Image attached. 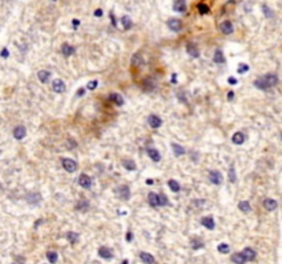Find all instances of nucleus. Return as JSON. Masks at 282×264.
<instances>
[{"label": "nucleus", "instance_id": "nucleus-24", "mask_svg": "<svg viewBox=\"0 0 282 264\" xmlns=\"http://www.w3.org/2000/svg\"><path fill=\"white\" fill-rule=\"evenodd\" d=\"M255 85L259 89H268V85L266 84V81H264V79L263 77H260V79H257V80H255Z\"/></svg>", "mask_w": 282, "mask_h": 264}, {"label": "nucleus", "instance_id": "nucleus-52", "mask_svg": "<svg viewBox=\"0 0 282 264\" xmlns=\"http://www.w3.org/2000/svg\"><path fill=\"white\" fill-rule=\"evenodd\" d=\"M146 183H147V184H152L153 180H152V179H147V180H146Z\"/></svg>", "mask_w": 282, "mask_h": 264}, {"label": "nucleus", "instance_id": "nucleus-36", "mask_svg": "<svg viewBox=\"0 0 282 264\" xmlns=\"http://www.w3.org/2000/svg\"><path fill=\"white\" fill-rule=\"evenodd\" d=\"M217 250H219L220 253H229L230 248H229V245H227V243H220L219 246H217Z\"/></svg>", "mask_w": 282, "mask_h": 264}, {"label": "nucleus", "instance_id": "nucleus-25", "mask_svg": "<svg viewBox=\"0 0 282 264\" xmlns=\"http://www.w3.org/2000/svg\"><path fill=\"white\" fill-rule=\"evenodd\" d=\"M143 63V59H142V55L140 54H135L134 56H132V66H135V68H138V66H140Z\"/></svg>", "mask_w": 282, "mask_h": 264}, {"label": "nucleus", "instance_id": "nucleus-2", "mask_svg": "<svg viewBox=\"0 0 282 264\" xmlns=\"http://www.w3.org/2000/svg\"><path fill=\"white\" fill-rule=\"evenodd\" d=\"M26 136V129H25V127H22V125H18V127L14 128V138L18 140L24 139V138Z\"/></svg>", "mask_w": 282, "mask_h": 264}, {"label": "nucleus", "instance_id": "nucleus-37", "mask_svg": "<svg viewBox=\"0 0 282 264\" xmlns=\"http://www.w3.org/2000/svg\"><path fill=\"white\" fill-rule=\"evenodd\" d=\"M68 239L72 243H76L79 241V235L76 234V232H69V234H68Z\"/></svg>", "mask_w": 282, "mask_h": 264}, {"label": "nucleus", "instance_id": "nucleus-44", "mask_svg": "<svg viewBox=\"0 0 282 264\" xmlns=\"http://www.w3.org/2000/svg\"><path fill=\"white\" fill-rule=\"evenodd\" d=\"M0 56L7 58V56H8V50H7V48H3V50H2V52H0Z\"/></svg>", "mask_w": 282, "mask_h": 264}, {"label": "nucleus", "instance_id": "nucleus-22", "mask_svg": "<svg viewBox=\"0 0 282 264\" xmlns=\"http://www.w3.org/2000/svg\"><path fill=\"white\" fill-rule=\"evenodd\" d=\"M110 101H113L116 105H119V106H121L123 103H124V99H123V96L120 95V94H110Z\"/></svg>", "mask_w": 282, "mask_h": 264}, {"label": "nucleus", "instance_id": "nucleus-48", "mask_svg": "<svg viewBox=\"0 0 282 264\" xmlns=\"http://www.w3.org/2000/svg\"><path fill=\"white\" fill-rule=\"evenodd\" d=\"M229 83H230V84H237V79L230 77V79H229Z\"/></svg>", "mask_w": 282, "mask_h": 264}, {"label": "nucleus", "instance_id": "nucleus-50", "mask_svg": "<svg viewBox=\"0 0 282 264\" xmlns=\"http://www.w3.org/2000/svg\"><path fill=\"white\" fill-rule=\"evenodd\" d=\"M233 98H234V92H233V91H230V92H229V99H230V101H231Z\"/></svg>", "mask_w": 282, "mask_h": 264}, {"label": "nucleus", "instance_id": "nucleus-35", "mask_svg": "<svg viewBox=\"0 0 282 264\" xmlns=\"http://www.w3.org/2000/svg\"><path fill=\"white\" fill-rule=\"evenodd\" d=\"M198 11L201 12V14H208V12H209V7L206 6V4H204V3H200L198 4Z\"/></svg>", "mask_w": 282, "mask_h": 264}, {"label": "nucleus", "instance_id": "nucleus-34", "mask_svg": "<svg viewBox=\"0 0 282 264\" xmlns=\"http://www.w3.org/2000/svg\"><path fill=\"white\" fill-rule=\"evenodd\" d=\"M47 259L50 263H56L58 261V255L55 252H48L47 253Z\"/></svg>", "mask_w": 282, "mask_h": 264}, {"label": "nucleus", "instance_id": "nucleus-41", "mask_svg": "<svg viewBox=\"0 0 282 264\" xmlns=\"http://www.w3.org/2000/svg\"><path fill=\"white\" fill-rule=\"evenodd\" d=\"M96 85H98V81H96V80H91L88 83V85H87V88H88V89H95Z\"/></svg>", "mask_w": 282, "mask_h": 264}, {"label": "nucleus", "instance_id": "nucleus-27", "mask_svg": "<svg viewBox=\"0 0 282 264\" xmlns=\"http://www.w3.org/2000/svg\"><path fill=\"white\" fill-rule=\"evenodd\" d=\"M123 165H124V168L128 169V171H135V169H136L135 162L134 161H131V160H124L123 161Z\"/></svg>", "mask_w": 282, "mask_h": 264}, {"label": "nucleus", "instance_id": "nucleus-46", "mask_svg": "<svg viewBox=\"0 0 282 264\" xmlns=\"http://www.w3.org/2000/svg\"><path fill=\"white\" fill-rule=\"evenodd\" d=\"M125 239H127L128 242H129V241L132 239V234H131V232H127V235H125Z\"/></svg>", "mask_w": 282, "mask_h": 264}, {"label": "nucleus", "instance_id": "nucleus-12", "mask_svg": "<svg viewBox=\"0 0 282 264\" xmlns=\"http://www.w3.org/2000/svg\"><path fill=\"white\" fill-rule=\"evenodd\" d=\"M201 224L204 226L205 229L208 230H213L215 229V220L212 217H202L201 219Z\"/></svg>", "mask_w": 282, "mask_h": 264}, {"label": "nucleus", "instance_id": "nucleus-10", "mask_svg": "<svg viewBox=\"0 0 282 264\" xmlns=\"http://www.w3.org/2000/svg\"><path fill=\"white\" fill-rule=\"evenodd\" d=\"M117 193H119V195L121 197V199H129V189H128L127 186H120L119 190H117Z\"/></svg>", "mask_w": 282, "mask_h": 264}, {"label": "nucleus", "instance_id": "nucleus-53", "mask_svg": "<svg viewBox=\"0 0 282 264\" xmlns=\"http://www.w3.org/2000/svg\"><path fill=\"white\" fill-rule=\"evenodd\" d=\"M123 264H128V261H127V260H124V261H123Z\"/></svg>", "mask_w": 282, "mask_h": 264}, {"label": "nucleus", "instance_id": "nucleus-43", "mask_svg": "<svg viewBox=\"0 0 282 264\" xmlns=\"http://www.w3.org/2000/svg\"><path fill=\"white\" fill-rule=\"evenodd\" d=\"M200 241H193V243H191V246L194 248V249H198V248H202V243H198Z\"/></svg>", "mask_w": 282, "mask_h": 264}, {"label": "nucleus", "instance_id": "nucleus-1", "mask_svg": "<svg viewBox=\"0 0 282 264\" xmlns=\"http://www.w3.org/2000/svg\"><path fill=\"white\" fill-rule=\"evenodd\" d=\"M62 166L68 171V172H74V171L77 169V164L74 162L73 160H70V158H63L62 160Z\"/></svg>", "mask_w": 282, "mask_h": 264}, {"label": "nucleus", "instance_id": "nucleus-49", "mask_svg": "<svg viewBox=\"0 0 282 264\" xmlns=\"http://www.w3.org/2000/svg\"><path fill=\"white\" fill-rule=\"evenodd\" d=\"M84 92H86V91H84V88H80V89H79V92H77V95H79V96L84 95Z\"/></svg>", "mask_w": 282, "mask_h": 264}, {"label": "nucleus", "instance_id": "nucleus-16", "mask_svg": "<svg viewBox=\"0 0 282 264\" xmlns=\"http://www.w3.org/2000/svg\"><path fill=\"white\" fill-rule=\"evenodd\" d=\"M140 260H142L143 263H146V264H154L156 263L154 257H153L150 253H146V252L140 253Z\"/></svg>", "mask_w": 282, "mask_h": 264}, {"label": "nucleus", "instance_id": "nucleus-47", "mask_svg": "<svg viewBox=\"0 0 282 264\" xmlns=\"http://www.w3.org/2000/svg\"><path fill=\"white\" fill-rule=\"evenodd\" d=\"M72 22H73V26H74V28H77L79 24H80V21H79V19H73Z\"/></svg>", "mask_w": 282, "mask_h": 264}, {"label": "nucleus", "instance_id": "nucleus-15", "mask_svg": "<svg viewBox=\"0 0 282 264\" xmlns=\"http://www.w3.org/2000/svg\"><path fill=\"white\" fill-rule=\"evenodd\" d=\"M186 2L184 0H176L175 4H173V10L178 12H184L186 11Z\"/></svg>", "mask_w": 282, "mask_h": 264}, {"label": "nucleus", "instance_id": "nucleus-51", "mask_svg": "<svg viewBox=\"0 0 282 264\" xmlns=\"http://www.w3.org/2000/svg\"><path fill=\"white\" fill-rule=\"evenodd\" d=\"M171 81H172V83H176V74H172V77H171Z\"/></svg>", "mask_w": 282, "mask_h": 264}, {"label": "nucleus", "instance_id": "nucleus-33", "mask_svg": "<svg viewBox=\"0 0 282 264\" xmlns=\"http://www.w3.org/2000/svg\"><path fill=\"white\" fill-rule=\"evenodd\" d=\"M168 204V199H166V195H164V194H160V195H157V205H161V206H164V205Z\"/></svg>", "mask_w": 282, "mask_h": 264}, {"label": "nucleus", "instance_id": "nucleus-9", "mask_svg": "<svg viewBox=\"0 0 282 264\" xmlns=\"http://www.w3.org/2000/svg\"><path fill=\"white\" fill-rule=\"evenodd\" d=\"M186 50H187V54H189L190 56H194V58H198V56H200L198 48H197V45H194L193 43H189Z\"/></svg>", "mask_w": 282, "mask_h": 264}, {"label": "nucleus", "instance_id": "nucleus-13", "mask_svg": "<svg viewBox=\"0 0 282 264\" xmlns=\"http://www.w3.org/2000/svg\"><path fill=\"white\" fill-rule=\"evenodd\" d=\"M241 253H242V256L245 257V260H253V259L256 257V252L253 249H250V248H245Z\"/></svg>", "mask_w": 282, "mask_h": 264}, {"label": "nucleus", "instance_id": "nucleus-17", "mask_svg": "<svg viewBox=\"0 0 282 264\" xmlns=\"http://www.w3.org/2000/svg\"><path fill=\"white\" fill-rule=\"evenodd\" d=\"M98 253H99V256H101V257H103V259H112V257H113L112 250H110L109 248H106V246L99 248Z\"/></svg>", "mask_w": 282, "mask_h": 264}, {"label": "nucleus", "instance_id": "nucleus-31", "mask_svg": "<svg viewBox=\"0 0 282 264\" xmlns=\"http://www.w3.org/2000/svg\"><path fill=\"white\" fill-rule=\"evenodd\" d=\"M172 150H173V153H175V155H178V157L184 154V149L180 147L179 145H176V143H172Z\"/></svg>", "mask_w": 282, "mask_h": 264}, {"label": "nucleus", "instance_id": "nucleus-11", "mask_svg": "<svg viewBox=\"0 0 282 264\" xmlns=\"http://www.w3.org/2000/svg\"><path fill=\"white\" fill-rule=\"evenodd\" d=\"M263 79H264L266 84L268 85V88H270V87H273V85H275V84L278 83V77H277L275 74H266Z\"/></svg>", "mask_w": 282, "mask_h": 264}, {"label": "nucleus", "instance_id": "nucleus-30", "mask_svg": "<svg viewBox=\"0 0 282 264\" xmlns=\"http://www.w3.org/2000/svg\"><path fill=\"white\" fill-rule=\"evenodd\" d=\"M238 208H240L243 213H247V212L250 211V205H249V202L248 201H241L240 204H238Z\"/></svg>", "mask_w": 282, "mask_h": 264}, {"label": "nucleus", "instance_id": "nucleus-45", "mask_svg": "<svg viewBox=\"0 0 282 264\" xmlns=\"http://www.w3.org/2000/svg\"><path fill=\"white\" fill-rule=\"evenodd\" d=\"M102 14H103V12H102V10H101V8L95 10V12H94V15H95V17H102Z\"/></svg>", "mask_w": 282, "mask_h": 264}, {"label": "nucleus", "instance_id": "nucleus-28", "mask_svg": "<svg viewBox=\"0 0 282 264\" xmlns=\"http://www.w3.org/2000/svg\"><path fill=\"white\" fill-rule=\"evenodd\" d=\"M168 186H169V189H171L173 193H178V191L180 190V186H179V183L176 180H173V179H171V180L168 182Z\"/></svg>", "mask_w": 282, "mask_h": 264}, {"label": "nucleus", "instance_id": "nucleus-18", "mask_svg": "<svg viewBox=\"0 0 282 264\" xmlns=\"http://www.w3.org/2000/svg\"><path fill=\"white\" fill-rule=\"evenodd\" d=\"M147 154H149V157L152 158L153 161H156V162H158V161L161 160V154L156 150V149H147Z\"/></svg>", "mask_w": 282, "mask_h": 264}, {"label": "nucleus", "instance_id": "nucleus-21", "mask_svg": "<svg viewBox=\"0 0 282 264\" xmlns=\"http://www.w3.org/2000/svg\"><path fill=\"white\" fill-rule=\"evenodd\" d=\"M231 261L235 264H243L245 263V257L242 256V253H234V255L231 256Z\"/></svg>", "mask_w": 282, "mask_h": 264}, {"label": "nucleus", "instance_id": "nucleus-3", "mask_svg": "<svg viewBox=\"0 0 282 264\" xmlns=\"http://www.w3.org/2000/svg\"><path fill=\"white\" fill-rule=\"evenodd\" d=\"M222 173L219 171H211L209 172V180L212 182L213 184H220L222 183Z\"/></svg>", "mask_w": 282, "mask_h": 264}, {"label": "nucleus", "instance_id": "nucleus-26", "mask_svg": "<svg viewBox=\"0 0 282 264\" xmlns=\"http://www.w3.org/2000/svg\"><path fill=\"white\" fill-rule=\"evenodd\" d=\"M121 22H123V26H124L125 30H128V29L132 28V21H131V18L127 17V15H124V17L121 18Z\"/></svg>", "mask_w": 282, "mask_h": 264}, {"label": "nucleus", "instance_id": "nucleus-6", "mask_svg": "<svg viewBox=\"0 0 282 264\" xmlns=\"http://www.w3.org/2000/svg\"><path fill=\"white\" fill-rule=\"evenodd\" d=\"M79 183H80V186L84 187V189H89L92 180H91V178H89L88 175H81L80 178H79Z\"/></svg>", "mask_w": 282, "mask_h": 264}, {"label": "nucleus", "instance_id": "nucleus-42", "mask_svg": "<svg viewBox=\"0 0 282 264\" xmlns=\"http://www.w3.org/2000/svg\"><path fill=\"white\" fill-rule=\"evenodd\" d=\"M83 208H88V202H80V204L77 205V209L83 211Z\"/></svg>", "mask_w": 282, "mask_h": 264}, {"label": "nucleus", "instance_id": "nucleus-5", "mask_svg": "<svg viewBox=\"0 0 282 264\" xmlns=\"http://www.w3.org/2000/svg\"><path fill=\"white\" fill-rule=\"evenodd\" d=\"M52 89L55 92H58V94H61V92L65 91V83L62 80H59V79H56V80L52 81Z\"/></svg>", "mask_w": 282, "mask_h": 264}, {"label": "nucleus", "instance_id": "nucleus-4", "mask_svg": "<svg viewBox=\"0 0 282 264\" xmlns=\"http://www.w3.org/2000/svg\"><path fill=\"white\" fill-rule=\"evenodd\" d=\"M220 30H222V33H224V35H230V33H233L234 28H233V24L230 21H224L220 24Z\"/></svg>", "mask_w": 282, "mask_h": 264}, {"label": "nucleus", "instance_id": "nucleus-7", "mask_svg": "<svg viewBox=\"0 0 282 264\" xmlns=\"http://www.w3.org/2000/svg\"><path fill=\"white\" fill-rule=\"evenodd\" d=\"M168 28L171 30H173V32H179L180 30V28H182V22L179 21V19H169L168 21Z\"/></svg>", "mask_w": 282, "mask_h": 264}, {"label": "nucleus", "instance_id": "nucleus-23", "mask_svg": "<svg viewBox=\"0 0 282 264\" xmlns=\"http://www.w3.org/2000/svg\"><path fill=\"white\" fill-rule=\"evenodd\" d=\"M61 50H62V54L65 56H70L74 52V48L72 47V45L66 44V43H65V44H62V48H61Z\"/></svg>", "mask_w": 282, "mask_h": 264}, {"label": "nucleus", "instance_id": "nucleus-32", "mask_svg": "<svg viewBox=\"0 0 282 264\" xmlns=\"http://www.w3.org/2000/svg\"><path fill=\"white\" fill-rule=\"evenodd\" d=\"M147 198H149V204L152 205V206H157V194L149 193Z\"/></svg>", "mask_w": 282, "mask_h": 264}, {"label": "nucleus", "instance_id": "nucleus-29", "mask_svg": "<svg viewBox=\"0 0 282 264\" xmlns=\"http://www.w3.org/2000/svg\"><path fill=\"white\" fill-rule=\"evenodd\" d=\"M213 61L216 63H223L226 61V58H224V55H223V52L222 51H216L215 52V55H213Z\"/></svg>", "mask_w": 282, "mask_h": 264}, {"label": "nucleus", "instance_id": "nucleus-19", "mask_svg": "<svg viewBox=\"0 0 282 264\" xmlns=\"http://www.w3.org/2000/svg\"><path fill=\"white\" fill-rule=\"evenodd\" d=\"M243 140H245V136L242 132H235L233 135V143H235V145H242Z\"/></svg>", "mask_w": 282, "mask_h": 264}, {"label": "nucleus", "instance_id": "nucleus-39", "mask_svg": "<svg viewBox=\"0 0 282 264\" xmlns=\"http://www.w3.org/2000/svg\"><path fill=\"white\" fill-rule=\"evenodd\" d=\"M229 179L233 182V183H235V180H237V178H235V171H234V168H230V172H229Z\"/></svg>", "mask_w": 282, "mask_h": 264}, {"label": "nucleus", "instance_id": "nucleus-54", "mask_svg": "<svg viewBox=\"0 0 282 264\" xmlns=\"http://www.w3.org/2000/svg\"><path fill=\"white\" fill-rule=\"evenodd\" d=\"M54 2H55V0H54Z\"/></svg>", "mask_w": 282, "mask_h": 264}, {"label": "nucleus", "instance_id": "nucleus-38", "mask_svg": "<svg viewBox=\"0 0 282 264\" xmlns=\"http://www.w3.org/2000/svg\"><path fill=\"white\" fill-rule=\"evenodd\" d=\"M237 70H238V73H245V72L249 70V66H248L247 63H240Z\"/></svg>", "mask_w": 282, "mask_h": 264}, {"label": "nucleus", "instance_id": "nucleus-40", "mask_svg": "<svg viewBox=\"0 0 282 264\" xmlns=\"http://www.w3.org/2000/svg\"><path fill=\"white\" fill-rule=\"evenodd\" d=\"M263 12H264V15H266L267 18H271V17H273V11H271V10L268 8L267 6H263Z\"/></svg>", "mask_w": 282, "mask_h": 264}, {"label": "nucleus", "instance_id": "nucleus-14", "mask_svg": "<svg viewBox=\"0 0 282 264\" xmlns=\"http://www.w3.org/2000/svg\"><path fill=\"white\" fill-rule=\"evenodd\" d=\"M277 206H278V204H277L275 199H273V198L264 199V208L267 209V211H274V209H277Z\"/></svg>", "mask_w": 282, "mask_h": 264}, {"label": "nucleus", "instance_id": "nucleus-20", "mask_svg": "<svg viewBox=\"0 0 282 264\" xmlns=\"http://www.w3.org/2000/svg\"><path fill=\"white\" fill-rule=\"evenodd\" d=\"M37 77H39V80L42 81V83H47L48 79L51 77V74H50V72H47V70H40L39 73H37Z\"/></svg>", "mask_w": 282, "mask_h": 264}, {"label": "nucleus", "instance_id": "nucleus-8", "mask_svg": "<svg viewBox=\"0 0 282 264\" xmlns=\"http://www.w3.org/2000/svg\"><path fill=\"white\" fill-rule=\"evenodd\" d=\"M161 124H163V121H161V119L158 116L152 114V116L149 117V125L152 128H158V127H161Z\"/></svg>", "mask_w": 282, "mask_h": 264}]
</instances>
